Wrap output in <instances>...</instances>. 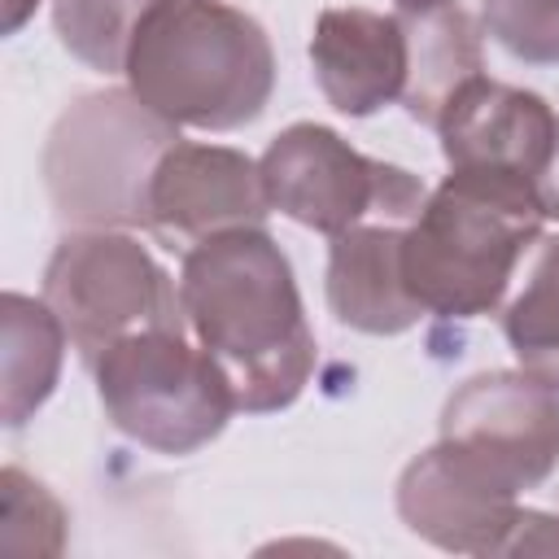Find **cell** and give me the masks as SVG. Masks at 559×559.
I'll return each instance as SVG.
<instances>
[{"instance_id": "d6986e66", "label": "cell", "mask_w": 559, "mask_h": 559, "mask_svg": "<svg viewBox=\"0 0 559 559\" xmlns=\"http://www.w3.org/2000/svg\"><path fill=\"white\" fill-rule=\"evenodd\" d=\"M485 35L524 66H559V0H480Z\"/></svg>"}, {"instance_id": "6da1fadb", "label": "cell", "mask_w": 559, "mask_h": 559, "mask_svg": "<svg viewBox=\"0 0 559 559\" xmlns=\"http://www.w3.org/2000/svg\"><path fill=\"white\" fill-rule=\"evenodd\" d=\"M179 301L192 341L227 371L236 411L275 415L314 376V332L288 253L266 227H231L179 262Z\"/></svg>"}, {"instance_id": "9a60e30c", "label": "cell", "mask_w": 559, "mask_h": 559, "mask_svg": "<svg viewBox=\"0 0 559 559\" xmlns=\"http://www.w3.org/2000/svg\"><path fill=\"white\" fill-rule=\"evenodd\" d=\"M0 328H4L0 419H4V428H22L52 397V389L61 380L70 336H66L57 310L44 297H26V293H13V288L0 297Z\"/></svg>"}, {"instance_id": "ac0fdd59", "label": "cell", "mask_w": 559, "mask_h": 559, "mask_svg": "<svg viewBox=\"0 0 559 559\" xmlns=\"http://www.w3.org/2000/svg\"><path fill=\"white\" fill-rule=\"evenodd\" d=\"M66 524L70 515L44 480L22 467L0 472V555H61Z\"/></svg>"}, {"instance_id": "7402d4cb", "label": "cell", "mask_w": 559, "mask_h": 559, "mask_svg": "<svg viewBox=\"0 0 559 559\" xmlns=\"http://www.w3.org/2000/svg\"><path fill=\"white\" fill-rule=\"evenodd\" d=\"M437 4H450V0H397L402 13H419V9H437Z\"/></svg>"}, {"instance_id": "7a4b0ae2", "label": "cell", "mask_w": 559, "mask_h": 559, "mask_svg": "<svg viewBox=\"0 0 559 559\" xmlns=\"http://www.w3.org/2000/svg\"><path fill=\"white\" fill-rule=\"evenodd\" d=\"M537 183L511 170H450L402 227V280L424 314H493L542 240Z\"/></svg>"}, {"instance_id": "44dd1931", "label": "cell", "mask_w": 559, "mask_h": 559, "mask_svg": "<svg viewBox=\"0 0 559 559\" xmlns=\"http://www.w3.org/2000/svg\"><path fill=\"white\" fill-rule=\"evenodd\" d=\"M35 4H39V0H9V9H4V31L13 35V31L31 17V9H35Z\"/></svg>"}, {"instance_id": "277c9868", "label": "cell", "mask_w": 559, "mask_h": 559, "mask_svg": "<svg viewBox=\"0 0 559 559\" xmlns=\"http://www.w3.org/2000/svg\"><path fill=\"white\" fill-rule=\"evenodd\" d=\"M179 127L131 87L83 92L44 140V188L66 227H148V179Z\"/></svg>"}, {"instance_id": "52a82bcc", "label": "cell", "mask_w": 559, "mask_h": 559, "mask_svg": "<svg viewBox=\"0 0 559 559\" xmlns=\"http://www.w3.org/2000/svg\"><path fill=\"white\" fill-rule=\"evenodd\" d=\"M258 166L271 210L297 227L323 231L328 240L367 218L411 223L428 197L424 179H415L406 166L358 153L323 122L284 127Z\"/></svg>"}, {"instance_id": "30bf717a", "label": "cell", "mask_w": 559, "mask_h": 559, "mask_svg": "<svg viewBox=\"0 0 559 559\" xmlns=\"http://www.w3.org/2000/svg\"><path fill=\"white\" fill-rule=\"evenodd\" d=\"M524 511L520 493L476 472L445 441L415 454L397 476L402 524L450 555H515Z\"/></svg>"}, {"instance_id": "8992f818", "label": "cell", "mask_w": 559, "mask_h": 559, "mask_svg": "<svg viewBox=\"0 0 559 559\" xmlns=\"http://www.w3.org/2000/svg\"><path fill=\"white\" fill-rule=\"evenodd\" d=\"M39 297L57 310L83 367L140 328H188L179 280L122 227H70L44 266Z\"/></svg>"}, {"instance_id": "5b68a950", "label": "cell", "mask_w": 559, "mask_h": 559, "mask_svg": "<svg viewBox=\"0 0 559 559\" xmlns=\"http://www.w3.org/2000/svg\"><path fill=\"white\" fill-rule=\"evenodd\" d=\"M92 376L105 419L166 459L197 454L236 415L227 371L188 341V328H140L114 341Z\"/></svg>"}, {"instance_id": "9c48e42d", "label": "cell", "mask_w": 559, "mask_h": 559, "mask_svg": "<svg viewBox=\"0 0 559 559\" xmlns=\"http://www.w3.org/2000/svg\"><path fill=\"white\" fill-rule=\"evenodd\" d=\"M266 214L262 166L227 144L175 140L148 179V231L179 253L231 227H262Z\"/></svg>"}, {"instance_id": "4fadbf2b", "label": "cell", "mask_w": 559, "mask_h": 559, "mask_svg": "<svg viewBox=\"0 0 559 559\" xmlns=\"http://www.w3.org/2000/svg\"><path fill=\"white\" fill-rule=\"evenodd\" d=\"M402 227L406 223L367 218L332 236L323 293L341 328L367 336H402L424 319L402 280Z\"/></svg>"}, {"instance_id": "e0dca14e", "label": "cell", "mask_w": 559, "mask_h": 559, "mask_svg": "<svg viewBox=\"0 0 559 559\" xmlns=\"http://www.w3.org/2000/svg\"><path fill=\"white\" fill-rule=\"evenodd\" d=\"M153 0H52V26L70 57L96 74H122L127 48Z\"/></svg>"}, {"instance_id": "5bb4252c", "label": "cell", "mask_w": 559, "mask_h": 559, "mask_svg": "<svg viewBox=\"0 0 559 559\" xmlns=\"http://www.w3.org/2000/svg\"><path fill=\"white\" fill-rule=\"evenodd\" d=\"M402 26H406V48H411L402 105L415 122L437 127L450 96L485 70L480 31H476L472 13L459 9L454 0L437 4V9H419V13H402Z\"/></svg>"}, {"instance_id": "8fae6325", "label": "cell", "mask_w": 559, "mask_h": 559, "mask_svg": "<svg viewBox=\"0 0 559 559\" xmlns=\"http://www.w3.org/2000/svg\"><path fill=\"white\" fill-rule=\"evenodd\" d=\"M432 131L450 170H511L537 183L550 162L559 118L546 96L476 74L450 96Z\"/></svg>"}, {"instance_id": "ffe728a7", "label": "cell", "mask_w": 559, "mask_h": 559, "mask_svg": "<svg viewBox=\"0 0 559 559\" xmlns=\"http://www.w3.org/2000/svg\"><path fill=\"white\" fill-rule=\"evenodd\" d=\"M537 201H542L546 218H555V223H559V135H555V148H550L546 170L537 175Z\"/></svg>"}, {"instance_id": "ba28073f", "label": "cell", "mask_w": 559, "mask_h": 559, "mask_svg": "<svg viewBox=\"0 0 559 559\" xmlns=\"http://www.w3.org/2000/svg\"><path fill=\"white\" fill-rule=\"evenodd\" d=\"M437 441L511 493L542 489L559 472V389L520 367L480 371L445 397Z\"/></svg>"}, {"instance_id": "3957f363", "label": "cell", "mask_w": 559, "mask_h": 559, "mask_svg": "<svg viewBox=\"0 0 559 559\" xmlns=\"http://www.w3.org/2000/svg\"><path fill=\"white\" fill-rule=\"evenodd\" d=\"M122 74L175 127L240 131L271 105L275 48L262 22L227 0H153Z\"/></svg>"}, {"instance_id": "2e32d148", "label": "cell", "mask_w": 559, "mask_h": 559, "mask_svg": "<svg viewBox=\"0 0 559 559\" xmlns=\"http://www.w3.org/2000/svg\"><path fill=\"white\" fill-rule=\"evenodd\" d=\"M502 336L520 371L559 389V236L542 240L524 288L502 310Z\"/></svg>"}, {"instance_id": "7c38bea8", "label": "cell", "mask_w": 559, "mask_h": 559, "mask_svg": "<svg viewBox=\"0 0 559 559\" xmlns=\"http://www.w3.org/2000/svg\"><path fill=\"white\" fill-rule=\"evenodd\" d=\"M310 66L323 100L345 118H371L402 100L411 48L402 13L376 9H323L310 35Z\"/></svg>"}]
</instances>
